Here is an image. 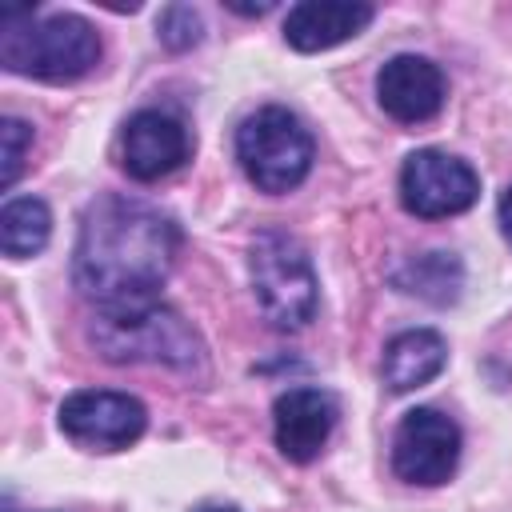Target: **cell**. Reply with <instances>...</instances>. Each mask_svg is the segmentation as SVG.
<instances>
[{
	"mask_svg": "<svg viewBox=\"0 0 512 512\" xmlns=\"http://www.w3.org/2000/svg\"><path fill=\"white\" fill-rule=\"evenodd\" d=\"M180 248L176 224L144 200L100 196L80 220L72 280L100 308L152 304Z\"/></svg>",
	"mask_w": 512,
	"mask_h": 512,
	"instance_id": "6da1fadb",
	"label": "cell"
},
{
	"mask_svg": "<svg viewBox=\"0 0 512 512\" xmlns=\"http://www.w3.org/2000/svg\"><path fill=\"white\" fill-rule=\"evenodd\" d=\"M0 60L16 76L76 80L96 68L100 36L84 16H72V12L32 20V12L24 8H8L4 36H0Z\"/></svg>",
	"mask_w": 512,
	"mask_h": 512,
	"instance_id": "7a4b0ae2",
	"label": "cell"
},
{
	"mask_svg": "<svg viewBox=\"0 0 512 512\" xmlns=\"http://www.w3.org/2000/svg\"><path fill=\"white\" fill-rule=\"evenodd\" d=\"M96 352L112 364H164L192 372L204 360L200 336L184 324L180 312L164 304H136V308H100L88 328Z\"/></svg>",
	"mask_w": 512,
	"mask_h": 512,
	"instance_id": "3957f363",
	"label": "cell"
},
{
	"mask_svg": "<svg viewBox=\"0 0 512 512\" xmlns=\"http://www.w3.org/2000/svg\"><path fill=\"white\" fill-rule=\"evenodd\" d=\"M252 292L264 320L280 332L304 328L316 316V272L304 244L288 232H260L248 252Z\"/></svg>",
	"mask_w": 512,
	"mask_h": 512,
	"instance_id": "277c9868",
	"label": "cell"
},
{
	"mask_svg": "<svg viewBox=\"0 0 512 512\" xmlns=\"http://www.w3.org/2000/svg\"><path fill=\"white\" fill-rule=\"evenodd\" d=\"M236 160L260 192H288L312 168V136L288 108H260L236 128Z\"/></svg>",
	"mask_w": 512,
	"mask_h": 512,
	"instance_id": "5b68a950",
	"label": "cell"
},
{
	"mask_svg": "<svg viewBox=\"0 0 512 512\" xmlns=\"http://www.w3.org/2000/svg\"><path fill=\"white\" fill-rule=\"evenodd\" d=\"M460 460V428L440 408H412L392 436V468L408 484H444Z\"/></svg>",
	"mask_w": 512,
	"mask_h": 512,
	"instance_id": "8992f818",
	"label": "cell"
},
{
	"mask_svg": "<svg viewBox=\"0 0 512 512\" xmlns=\"http://www.w3.org/2000/svg\"><path fill=\"white\" fill-rule=\"evenodd\" d=\"M476 196H480L476 172L448 152L420 148L400 168V200L408 212H416L424 220L456 216V212L472 208Z\"/></svg>",
	"mask_w": 512,
	"mask_h": 512,
	"instance_id": "52a82bcc",
	"label": "cell"
},
{
	"mask_svg": "<svg viewBox=\"0 0 512 512\" xmlns=\"http://www.w3.org/2000/svg\"><path fill=\"white\" fill-rule=\"evenodd\" d=\"M148 424V412L136 396L128 392H104V388H84L64 396L60 404V428L68 440L96 448V452H112V448H128L132 440H140Z\"/></svg>",
	"mask_w": 512,
	"mask_h": 512,
	"instance_id": "ba28073f",
	"label": "cell"
},
{
	"mask_svg": "<svg viewBox=\"0 0 512 512\" xmlns=\"http://www.w3.org/2000/svg\"><path fill=\"white\" fill-rule=\"evenodd\" d=\"M188 152H192V136L168 112L144 108L124 124L120 160L132 180H160V176L176 172L188 160Z\"/></svg>",
	"mask_w": 512,
	"mask_h": 512,
	"instance_id": "9c48e42d",
	"label": "cell"
},
{
	"mask_svg": "<svg viewBox=\"0 0 512 512\" xmlns=\"http://www.w3.org/2000/svg\"><path fill=\"white\" fill-rule=\"evenodd\" d=\"M276 448L292 464H308L324 452L336 428V400L324 388H288L272 408Z\"/></svg>",
	"mask_w": 512,
	"mask_h": 512,
	"instance_id": "30bf717a",
	"label": "cell"
},
{
	"mask_svg": "<svg viewBox=\"0 0 512 512\" xmlns=\"http://www.w3.org/2000/svg\"><path fill=\"white\" fill-rule=\"evenodd\" d=\"M380 108L400 124H424L444 104V72L428 56H392L376 76Z\"/></svg>",
	"mask_w": 512,
	"mask_h": 512,
	"instance_id": "8fae6325",
	"label": "cell"
},
{
	"mask_svg": "<svg viewBox=\"0 0 512 512\" xmlns=\"http://www.w3.org/2000/svg\"><path fill=\"white\" fill-rule=\"evenodd\" d=\"M372 24L368 4H348V0H304L288 12L284 20V40L296 52H324L344 44L348 36L364 32Z\"/></svg>",
	"mask_w": 512,
	"mask_h": 512,
	"instance_id": "7c38bea8",
	"label": "cell"
},
{
	"mask_svg": "<svg viewBox=\"0 0 512 512\" xmlns=\"http://www.w3.org/2000/svg\"><path fill=\"white\" fill-rule=\"evenodd\" d=\"M448 364V344L432 328H412L388 340L384 348V384L392 392H412L428 380H436Z\"/></svg>",
	"mask_w": 512,
	"mask_h": 512,
	"instance_id": "4fadbf2b",
	"label": "cell"
},
{
	"mask_svg": "<svg viewBox=\"0 0 512 512\" xmlns=\"http://www.w3.org/2000/svg\"><path fill=\"white\" fill-rule=\"evenodd\" d=\"M52 212L36 196H16L0 208V248L12 260H28L48 244Z\"/></svg>",
	"mask_w": 512,
	"mask_h": 512,
	"instance_id": "5bb4252c",
	"label": "cell"
},
{
	"mask_svg": "<svg viewBox=\"0 0 512 512\" xmlns=\"http://www.w3.org/2000/svg\"><path fill=\"white\" fill-rule=\"evenodd\" d=\"M396 284L432 304H448L460 296V264L448 252H428V256L412 260L404 272H396Z\"/></svg>",
	"mask_w": 512,
	"mask_h": 512,
	"instance_id": "9a60e30c",
	"label": "cell"
},
{
	"mask_svg": "<svg viewBox=\"0 0 512 512\" xmlns=\"http://www.w3.org/2000/svg\"><path fill=\"white\" fill-rule=\"evenodd\" d=\"M160 40L172 48V52H184V48H192V44H200V36H204V24H200V12H192L188 4H168L164 12H160Z\"/></svg>",
	"mask_w": 512,
	"mask_h": 512,
	"instance_id": "2e32d148",
	"label": "cell"
},
{
	"mask_svg": "<svg viewBox=\"0 0 512 512\" xmlns=\"http://www.w3.org/2000/svg\"><path fill=\"white\" fill-rule=\"evenodd\" d=\"M0 144H4V156H0V184L12 188L20 168H24V152L32 148V128L16 116H4L0 120Z\"/></svg>",
	"mask_w": 512,
	"mask_h": 512,
	"instance_id": "e0dca14e",
	"label": "cell"
},
{
	"mask_svg": "<svg viewBox=\"0 0 512 512\" xmlns=\"http://www.w3.org/2000/svg\"><path fill=\"white\" fill-rule=\"evenodd\" d=\"M500 228H504V236H508V244H512V188L500 196Z\"/></svg>",
	"mask_w": 512,
	"mask_h": 512,
	"instance_id": "ac0fdd59",
	"label": "cell"
},
{
	"mask_svg": "<svg viewBox=\"0 0 512 512\" xmlns=\"http://www.w3.org/2000/svg\"><path fill=\"white\" fill-rule=\"evenodd\" d=\"M200 512H236V508H200Z\"/></svg>",
	"mask_w": 512,
	"mask_h": 512,
	"instance_id": "d6986e66",
	"label": "cell"
}]
</instances>
